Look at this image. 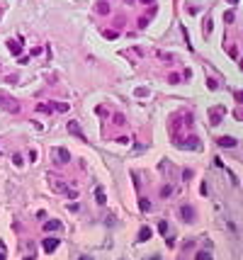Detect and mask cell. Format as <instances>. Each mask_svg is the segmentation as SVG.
Listing matches in <instances>:
<instances>
[{"label": "cell", "instance_id": "obj_12", "mask_svg": "<svg viewBox=\"0 0 243 260\" xmlns=\"http://www.w3.org/2000/svg\"><path fill=\"white\" fill-rule=\"evenodd\" d=\"M97 10H100V12H109V7H107L105 3H100V5H97Z\"/></svg>", "mask_w": 243, "mask_h": 260}, {"label": "cell", "instance_id": "obj_10", "mask_svg": "<svg viewBox=\"0 0 243 260\" xmlns=\"http://www.w3.org/2000/svg\"><path fill=\"white\" fill-rule=\"evenodd\" d=\"M170 190H173V187H170V185H165V187L161 190V195H163V197H168V195H170Z\"/></svg>", "mask_w": 243, "mask_h": 260}, {"label": "cell", "instance_id": "obj_9", "mask_svg": "<svg viewBox=\"0 0 243 260\" xmlns=\"http://www.w3.org/2000/svg\"><path fill=\"white\" fill-rule=\"evenodd\" d=\"M148 236H151V231H148V229H143V231L139 233V241H143V238H148Z\"/></svg>", "mask_w": 243, "mask_h": 260}, {"label": "cell", "instance_id": "obj_3", "mask_svg": "<svg viewBox=\"0 0 243 260\" xmlns=\"http://www.w3.org/2000/svg\"><path fill=\"white\" fill-rule=\"evenodd\" d=\"M56 246H59V241H56V238H46L44 241V250H54Z\"/></svg>", "mask_w": 243, "mask_h": 260}, {"label": "cell", "instance_id": "obj_6", "mask_svg": "<svg viewBox=\"0 0 243 260\" xmlns=\"http://www.w3.org/2000/svg\"><path fill=\"white\" fill-rule=\"evenodd\" d=\"M219 112H221L219 107H214V109H212V122H214V124H219V119H221V114H219Z\"/></svg>", "mask_w": 243, "mask_h": 260}, {"label": "cell", "instance_id": "obj_14", "mask_svg": "<svg viewBox=\"0 0 243 260\" xmlns=\"http://www.w3.org/2000/svg\"><path fill=\"white\" fill-rule=\"evenodd\" d=\"M141 3H143V5H146V3H148V5H151V3H153V0H141Z\"/></svg>", "mask_w": 243, "mask_h": 260}, {"label": "cell", "instance_id": "obj_5", "mask_svg": "<svg viewBox=\"0 0 243 260\" xmlns=\"http://www.w3.org/2000/svg\"><path fill=\"white\" fill-rule=\"evenodd\" d=\"M182 219H187V221H192V219H195V214L190 212V207H182Z\"/></svg>", "mask_w": 243, "mask_h": 260}, {"label": "cell", "instance_id": "obj_2", "mask_svg": "<svg viewBox=\"0 0 243 260\" xmlns=\"http://www.w3.org/2000/svg\"><path fill=\"white\" fill-rule=\"evenodd\" d=\"M219 146H226V148H233V146H236V139H231V136H221V139H219Z\"/></svg>", "mask_w": 243, "mask_h": 260}, {"label": "cell", "instance_id": "obj_4", "mask_svg": "<svg viewBox=\"0 0 243 260\" xmlns=\"http://www.w3.org/2000/svg\"><path fill=\"white\" fill-rule=\"evenodd\" d=\"M51 185L56 187V192H68V187H66L63 182H59V180H51Z\"/></svg>", "mask_w": 243, "mask_h": 260}, {"label": "cell", "instance_id": "obj_8", "mask_svg": "<svg viewBox=\"0 0 243 260\" xmlns=\"http://www.w3.org/2000/svg\"><path fill=\"white\" fill-rule=\"evenodd\" d=\"M56 151H59V160H68V158H71V156L63 151V148H56Z\"/></svg>", "mask_w": 243, "mask_h": 260}, {"label": "cell", "instance_id": "obj_11", "mask_svg": "<svg viewBox=\"0 0 243 260\" xmlns=\"http://www.w3.org/2000/svg\"><path fill=\"white\" fill-rule=\"evenodd\" d=\"M10 51L17 53V51H20V44H17V42H10Z\"/></svg>", "mask_w": 243, "mask_h": 260}, {"label": "cell", "instance_id": "obj_1", "mask_svg": "<svg viewBox=\"0 0 243 260\" xmlns=\"http://www.w3.org/2000/svg\"><path fill=\"white\" fill-rule=\"evenodd\" d=\"M59 229H61V221L59 219H51V221L44 224V231H59Z\"/></svg>", "mask_w": 243, "mask_h": 260}, {"label": "cell", "instance_id": "obj_7", "mask_svg": "<svg viewBox=\"0 0 243 260\" xmlns=\"http://www.w3.org/2000/svg\"><path fill=\"white\" fill-rule=\"evenodd\" d=\"M68 129H71V131L76 134V136H80V129H78V124H76V122H71V124H68Z\"/></svg>", "mask_w": 243, "mask_h": 260}, {"label": "cell", "instance_id": "obj_13", "mask_svg": "<svg viewBox=\"0 0 243 260\" xmlns=\"http://www.w3.org/2000/svg\"><path fill=\"white\" fill-rule=\"evenodd\" d=\"M197 258H199V260H212V258H209V255H204V253H199V255H197Z\"/></svg>", "mask_w": 243, "mask_h": 260}]
</instances>
